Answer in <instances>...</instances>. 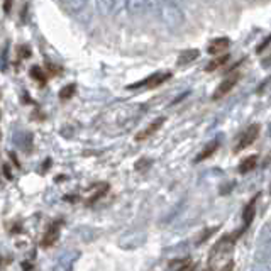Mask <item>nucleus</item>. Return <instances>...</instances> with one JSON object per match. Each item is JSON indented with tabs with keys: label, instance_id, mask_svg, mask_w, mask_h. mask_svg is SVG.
I'll use <instances>...</instances> for the list:
<instances>
[{
	"label": "nucleus",
	"instance_id": "15",
	"mask_svg": "<svg viewBox=\"0 0 271 271\" xmlns=\"http://www.w3.org/2000/svg\"><path fill=\"white\" fill-rule=\"evenodd\" d=\"M197 58H198V51H197V49H190V51H185V53L180 54L178 64H188L190 61L197 60Z\"/></svg>",
	"mask_w": 271,
	"mask_h": 271
},
{
	"label": "nucleus",
	"instance_id": "7",
	"mask_svg": "<svg viewBox=\"0 0 271 271\" xmlns=\"http://www.w3.org/2000/svg\"><path fill=\"white\" fill-rule=\"evenodd\" d=\"M60 2H61V7L68 14H80L88 5V0H60Z\"/></svg>",
	"mask_w": 271,
	"mask_h": 271
},
{
	"label": "nucleus",
	"instance_id": "18",
	"mask_svg": "<svg viewBox=\"0 0 271 271\" xmlns=\"http://www.w3.org/2000/svg\"><path fill=\"white\" fill-rule=\"evenodd\" d=\"M217 229H219V227H212V229H207V230H205V234H204V236H202L200 239H198V244H200V243H204V241H207L208 237H210L212 234H214Z\"/></svg>",
	"mask_w": 271,
	"mask_h": 271
},
{
	"label": "nucleus",
	"instance_id": "17",
	"mask_svg": "<svg viewBox=\"0 0 271 271\" xmlns=\"http://www.w3.org/2000/svg\"><path fill=\"white\" fill-rule=\"evenodd\" d=\"M75 90H77V85H75V83H70V85L63 86L61 92H60V99L61 100H70L71 97L75 95Z\"/></svg>",
	"mask_w": 271,
	"mask_h": 271
},
{
	"label": "nucleus",
	"instance_id": "23",
	"mask_svg": "<svg viewBox=\"0 0 271 271\" xmlns=\"http://www.w3.org/2000/svg\"><path fill=\"white\" fill-rule=\"evenodd\" d=\"M270 161H271V153H270V156H268V160H266V161H265V165H268V163H270Z\"/></svg>",
	"mask_w": 271,
	"mask_h": 271
},
{
	"label": "nucleus",
	"instance_id": "6",
	"mask_svg": "<svg viewBox=\"0 0 271 271\" xmlns=\"http://www.w3.org/2000/svg\"><path fill=\"white\" fill-rule=\"evenodd\" d=\"M258 198H259V195H254V197H252L251 200H249V204L246 205V208H244V214H243V219H244V227L239 230V234H243V230H244V229H248V227L251 226L252 219H254V215H256V204H258Z\"/></svg>",
	"mask_w": 271,
	"mask_h": 271
},
{
	"label": "nucleus",
	"instance_id": "16",
	"mask_svg": "<svg viewBox=\"0 0 271 271\" xmlns=\"http://www.w3.org/2000/svg\"><path fill=\"white\" fill-rule=\"evenodd\" d=\"M31 77L34 78L36 82L41 83V85H44V83H46V78H48V77H46L44 71H42L41 66H32V68H31Z\"/></svg>",
	"mask_w": 271,
	"mask_h": 271
},
{
	"label": "nucleus",
	"instance_id": "21",
	"mask_svg": "<svg viewBox=\"0 0 271 271\" xmlns=\"http://www.w3.org/2000/svg\"><path fill=\"white\" fill-rule=\"evenodd\" d=\"M10 7H12V0H3V12L9 14L10 12Z\"/></svg>",
	"mask_w": 271,
	"mask_h": 271
},
{
	"label": "nucleus",
	"instance_id": "13",
	"mask_svg": "<svg viewBox=\"0 0 271 271\" xmlns=\"http://www.w3.org/2000/svg\"><path fill=\"white\" fill-rule=\"evenodd\" d=\"M107 190H108V185L107 183H100V185H97V190H95V193L93 195H90L88 197V200H86V205H92V204H95L99 198H102L104 195L107 193Z\"/></svg>",
	"mask_w": 271,
	"mask_h": 271
},
{
	"label": "nucleus",
	"instance_id": "2",
	"mask_svg": "<svg viewBox=\"0 0 271 271\" xmlns=\"http://www.w3.org/2000/svg\"><path fill=\"white\" fill-rule=\"evenodd\" d=\"M239 78H241L239 73L229 75L227 78H224V80L219 83V86L215 88V93L212 95V99H214V100H219V99H222V97H226L229 92H232L234 86H236L237 83H239Z\"/></svg>",
	"mask_w": 271,
	"mask_h": 271
},
{
	"label": "nucleus",
	"instance_id": "8",
	"mask_svg": "<svg viewBox=\"0 0 271 271\" xmlns=\"http://www.w3.org/2000/svg\"><path fill=\"white\" fill-rule=\"evenodd\" d=\"M229 46H230V41L227 38H217L214 39V41L208 44V48H207V53L208 54H224L229 49Z\"/></svg>",
	"mask_w": 271,
	"mask_h": 271
},
{
	"label": "nucleus",
	"instance_id": "3",
	"mask_svg": "<svg viewBox=\"0 0 271 271\" xmlns=\"http://www.w3.org/2000/svg\"><path fill=\"white\" fill-rule=\"evenodd\" d=\"M97 9L102 16H114L124 9L125 0H95Z\"/></svg>",
	"mask_w": 271,
	"mask_h": 271
},
{
	"label": "nucleus",
	"instance_id": "20",
	"mask_svg": "<svg viewBox=\"0 0 271 271\" xmlns=\"http://www.w3.org/2000/svg\"><path fill=\"white\" fill-rule=\"evenodd\" d=\"M3 175H5L7 180H12V171H10L9 165H3Z\"/></svg>",
	"mask_w": 271,
	"mask_h": 271
},
{
	"label": "nucleus",
	"instance_id": "9",
	"mask_svg": "<svg viewBox=\"0 0 271 271\" xmlns=\"http://www.w3.org/2000/svg\"><path fill=\"white\" fill-rule=\"evenodd\" d=\"M163 124H165V117L156 119V121H154V122H151V124L147 125L146 129H143V131H141L139 134H136V141H144V139H147V137H149V136H153L156 131H160Z\"/></svg>",
	"mask_w": 271,
	"mask_h": 271
},
{
	"label": "nucleus",
	"instance_id": "12",
	"mask_svg": "<svg viewBox=\"0 0 271 271\" xmlns=\"http://www.w3.org/2000/svg\"><path fill=\"white\" fill-rule=\"evenodd\" d=\"M227 61H229V56H227V54H220L219 58L212 60L210 63H208L207 66H205V71H207V73H212V71L219 70V68L222 66V64H226Z\"/></svg>",
	"mask_w": 271,
	"mask_h": 271
},
{
	"label": "nucleus",
	"instance_id": "10",
	"mask_svg": "<svg viewBox=\"0 0 271 271\" xmlns=\"http://www.w3.org/2000/svg\"><path fill=\"white\" fill-rule=\"evenodd\" d=\"M258 160H259L258 154H251V156L244 158V160L239 163V166H237V169H239L241 175H246V173L252 171V169L258 166Z\"/></svg>",
	"mask_w": 271,
	"mask_h": 271
},
{
	"label": "nucleus",
	"instance_id": "19",
	"mask_svg": "<svg viewBox=\"0 0 271 271\" xmlns=\"http://www.w3.org/2000/svg\"><path fill=\"white\" fill-rule=\"evenodd\" d=\"M19 54H21V58H29L31 56V48H29V46H21L19 48Z\"/></svg>",
	"mask_w": 271,
	"mask_h": 271
},
{
	"label": "nucleus",
	"instance_id": "22",
	"mask_svg": "<svg viewBox=\"0 0 271 271\" xmlns=\"http://www.w3.org/2000/svg\"><path fill=\"white\" fill-rule=\"evenodd\" d=\"M220 271H234V261H229L226 266H222V270Z\"/></svg>",
	"mask_w": 271,
	"mask_h": 271
},
{
	"label": "nucleus",
	"instance_id": "24",
	"mask_svg": "<svg viewBox=\"0 0 271 271\" xmlns=\"http://www.w3.org/2000/svg\"><path fill=\"white\" fill-rule=\"evenodd\" d=\"M205 271H214V268H212V266H208V268L205 270Z\"/></svg>",
	"mask_w": 271,
	"mask_h": 271
},
{
	"label": "nucleus",
	"instance_id": "14",
	"mask_svg": "<svg viewBox=\"0 0 271 271\" xmlns=\"http://www.w3.org/2000/svg\"><path fill=\"white\" fill-rule=\"evenodd\" d=\"M127 3V10L131 14H141L146 9V0H125Z\"/></svg>",
	"mask_w": 271,
	"mask_h": 271
},
{
	"label": "nucleus",
	"instance_id": "4",
	"mask_svg": "<svg viewBox=\"0 0 271 271\" xmlns=\"http://www.w3.org/2000/svg\"><path fill=\"white\" fill-rule=\"evenodd\" d=\"M61 220H58V222H53L51 226L48 227V230L44 232V236H42L41 239V246L42 248H51L58 243V239H60V234H61Z\"/></svg>",
	"mask_w": 271,
	"mask_h": 271
},
{
	"label": "nucleus",
	"instance_id": "1",
	"mask_svg": "<svg viewBox=\"0 0 271 271\" xmlns=\"http://www.w3.org/2000/svg\"><path fill=\"white\" fill-rule=\"evenodd\" d=\"M259 132H261V125L259 124H251L248 129L241 134L239 141H237L236 147H234V153H241V151H244L246 147H249L252 143H254L256 139L259 137Z\"/></svg>",
	"mask_w": 271,
	"mask_h": 271
},
{
	"label": "nucleus",
	"instance_id": "11",
	"mask_svg": "<svg viewBox=\"0 0 271 271\" xmlns=\"http://www.w3.org/2000/svg\"><path fill=\"white\" fill-rule=\"evenodd\" d=\"M219 146H220L219 141H212V143H208L207 146L204 147V151H202V153L198 154L197 158H195V163L205 161V160H208L210 156H214V153H215L217 149H219Z\"/></svg>",
	"mask_w": 271,
	"mask_h": 271
},
{
	"label": "nucleus",
	"instance_id": "26",
	"mask_svg": "<svg viewBox=\"0 0 271 271\" xmlns=\"http://www.w3.org/2000/svg\"><path fill=\"white\" fill-rule=\"evenodd\" d=\"M270 193H271V190H270Z\"/></svg>",
	"mask_w": 271,
	"mask_h": 271
},
{
	"label": "nucleus",
	"instance_id": "25",
	"mask_svg": "<svg viewBox=\"0 0 271 271\" xmlns=\"http://www.w3.org/2000/svg\"><path fill=\"white\" fill-rule=\"evenodd\" d=\"M0 139H2V132H0Z\"/></svg>",
	"mask_w": 271,
	"mask_h": 271
},
{
	"label": "nucleus",
	"instance_id": "5",
	"mask_svg": "<svg viewBox=\"0 0 271 271\" xmlns=\"http://www.w3.org/2000/svg\"><path fill=\"white\" fill-rule=\"evenodd\" d=\"M169 78H171V73H169V71H166V73H156V75H153V77L146 78L144 82L131 85L129 88H136V86H143V85L147 86V88H156V86H160L161 83H165L166 80H169Z\"/></svg>",
	"mask_w": 271,
	"mask_h": 271
}]
</instances>
